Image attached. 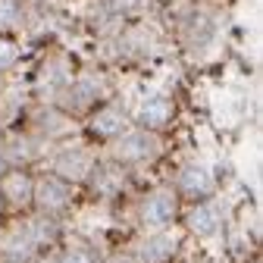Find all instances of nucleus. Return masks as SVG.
<instances>
[{"mask_svg": "<svg viewBox=\"0 0 263 263\" xmlns=\"http://www.w3.org/2000/svg\"><path fill=\"white\" fill-rule=\"evenodd\" d=\"M163 154V141H160V132H147L141 125H128L119 138H113L107 144V157L116 160L119 166L132 170H144L154 166Z\"/></svg>", "mask_w": 263, "mask_h": 263, "instance_id": "obj_1", "label": "nucleus"}, {"mask_svg": "<svg viewBox=\"0 0 263 263\" xmlns=\"http://www.w3.org/2000/svg\"><path fill=\"white\" fill-rule=\"evenodd\" d=\"M110 97V82L104 72H97V69H88V72H79L69 79V85H66L57 97V107L66 113V116H85L91 113L101 101H107Z\"/></svg>", "mask_w": 263, "mask_h": 263, "instance_id": "obj_2", "label": "nucleus"}, {"mask_svg": "<svg viewBox=\"0 0 263 263\" xmlns=\"http://www.w3.org/2000/svg\"><path fill=\"white\" fill-rule=\"evenodd\" d=\"M76 191L79 185L66 182L53 173H41L35 176V194H31V213L47 216V219H60L76 207Z\"/></svg>", "mask_w": 263, "mask_h": 263, "instance_id": "obj_3", "label": "nucleus"}, {"mask_svg": "<svg viewBox=\"0 0 263 263\" xmlns=\"http://www.w3.org/2000/svg\"><path fill=\"white\" fill-rule=\"evenodd\" d=\"M179 216H182V201L173 191V185H157V188L144 191L138 207H135V222H138L141 232L176 226Z\"/></svg>", "mask_w": 263, "mask_h": 263, "instance_id": "obj_4", "label": "nucleus"}, {"mask_svg": "<svg viewBox=\"0 0 263 263\" xmlns=\"http://www.w3.org/2000/svg\"><path fill=\"white\" fill-rule=\"evenodd\" d=\"M182 229H151V232H141L135 241L125 248L128 263H173L182 251Z\"/></svg>", "mask_w": 263, "mask_h": 263, "instance_id": "obj_5", "label": "nucleus"}, {"mask_svg": "<svg viewBox=\"0 0 263 263\" xmlns=\"http://www.w3.org/2000/svg\"><path fill=\"white\" fill-rule=\"evenodd\" d=\"M94 163H97V151L91 144H82V141H69V144H60L50 160H47V173L66 179V182H72V185H85V179L91 176L94 170Z\"/></svg>", "mask_w": 263, "mask_h": 263, "instance_id": "obj_6", "label": "nucleus"}, {"mask_svg": "<svg viewBox=\"0 0 263 263\" xmlns=\"http://www.w3.org/2000/svg\"><path fill=\"white\" fill-rule=\"evenodd\" d=\"M173 191L179 194L182 204H194V201H204V197H213L219 191L216 173L210 170V163L204 160H185L182 166L176 170V179L170 182Z\"/></svg>", "mask_w": 263, "mask_h": 263, "instance_id": "obj_7", "label": "nucleus"}, {"mask_svg": "<svg viewBox=\"0 0 263 263\" xmlns=\"http://www.w3.org/2000/svg\"><path fill=\"white\" fill-rule=\"evenodd\" d=\"M132 125V116L128 110L119 104V101H101L91 113H85V132L88 138L97 141V144H110L113 138H119L122 132Z\"/></svg>", "mask_w": 263, "mask_h": 263, "instance_id": "obj_8", "label": "nucleus"}, {"mask_svg": "<svg viewBox=\"0 0 263 263\" xmlns=\"http://www.w3.org/2000/svg\"><path fill=\"white\" fill-rule=\"evenodd\" d=\"M31 194H35V173L28 166H10L0 176V204L7 216L31 213Z\"/></svg>", "mask_w": 263, "mask_h": 263, "instance_id": "obj_9", "label": "nucleus"}, {"mask_svg": "<svg viewBox=\"0 0 263 263\" xmlns=\"http://www.w3.org/2000/svg\"><path fill=\"white\" fill-rule=\"evenodd\" d=\"M128 182H132V173L125 166H119L110 157H104V160L97 157L91 176L85 179V188L94 201H116V197H122L128 191Z\"/></svg>", "mask_w": 263, "mask_h": 263, "instance_id": "obj_10", "label": "nucleus"}, {"mask_svg": "<svg viewBox=\"0 0 263 263\" xmlns=\"http://www.w3.org/2000/svg\"><path fill=\"white\" fill-rule=\"evenodd\" d=\"M182 226H185V232H191L197 238H216L226 229V207L219 204L216 194L204 197V201H194L182 213Z\"/></svg>", "mask_w": 263, "mask_h": 263, "instance_id": "obj_11", "label": "nucleus"}, {"mask_svg": "<svg viewBox=\"0 0 263 263\" xmlns=\"http://www.w3.org/2000/svg\"><path fill=\"white\" fill-rule=\"evenodd\" d=\"M128 116H132V125H141L147 132H163L176 119V101L163 91H147V94L138 97L135 110Z\"/></svg>", "mask_w": 263, "mask_h": 263, "instance_id": "obj_12", "label": "nucleus"}, {"mask_svg": "<svg viewBox=\"0 0 263 263\" xmlns=\"http://www.w3.org/2000/svg\"><path fill=\"white\" fill-rule=\"evenodd\" d=\"M72 76H76V72L69 69V63H66V60H50V63H44V69H41V76H38V91H41L44 97H50V101H57L60 91L69 85Z\"/></svg>", "mask_w": 263, "mask_h": 263, "instance_id": "obj_13", "label": "nucleus"}, {"mask_svg": "<svg viewBox=\"0 0 263 263\" xmlns=\"http://www.w3.org/2000/svg\"><path fill=\"white\" fill-rule=\"evenodd\" d=\"M53 263H104V254L97 251L94 241L76 238V241H66L60 251H53Z\"/></svg>", "mask_w": 263, "mask_h": 263, "instance_id": "obj_14", "label": "nucleus"}, {"mask_svg": "<svg viewBox=\"0 0 263 263\" xmlns=\"http://www.w3.org/2000/svg\"><path fill=\"white\" fill-rule=\"evenodd\" d=\"M28 25V7L25 0H0V31L16 35Z\"/></svg>", "mask_w": 263, "mask_h": 263, "instance_id": "obj_15", "label": "nucleus"}, {"mask_svg": "<svg viewBox=\"0 0 263 263\" xmlns=\"http://www.w3.org/2000/svg\"><path fill=\"white\" fill-rule=\"evenodd\" d=\"M16 63H19V41L13 35H4V31H0V76L16 69Z\"/></svg>", "mask_w": 263, "mask_h": 263, "instance_id": "obj_16", "label": "nucleus"}, {"mask_svg": "<svg viewBox=\"0 0 263 263\" xmlns=\"http://www.w3.org/2000/svg\"><path fill=\"white\" fill-rule=\"evenodd\" d=\"M10 170V160H7V151H4V135H0V176Z\"/></svg>", "mask_w": 263, "mask_h": 263, "instance_id": "obj_17", "label": "nucleus"}, {"mask_svg": "<svg viewBox=\"0 0 263 263\" xmlns=\"http://www.w3.org/2000/svg\"><path fill=\"white\" fill-rule=\"evenodd\" d=\"M0 263H16V260H7V257H0Z\"/></svg>", "mask_w": 263, "mask_h": 263, "instance_id": "obj_18", "label": "nucleus"}, {"mask_svg": "<svg viewBox=\"0 0 263 263\" xmlns=\"http://www.w3.org/2000/svg\"><path fill=\"white\" fill-rule=\"evenodd\" d=\"M204 263H216V260H204Z\"/></svg>", "mask_w": 263, "mask_h": 263, "instance_id": "obj_19", "label": "nucleus"}]
</instances>
